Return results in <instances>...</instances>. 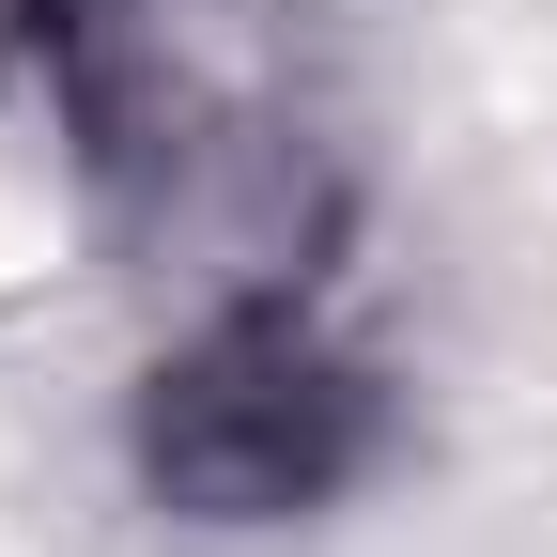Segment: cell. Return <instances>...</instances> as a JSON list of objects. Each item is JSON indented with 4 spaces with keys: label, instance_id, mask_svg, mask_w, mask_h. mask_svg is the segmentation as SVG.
<instances>
[{
    "label": "cell",
    "instance_id": "6da1fadb",
    "mask_svg": "<svg viewBox=\"0 0 557 557\" xmlns=\"http://www.w3.org/2000/svg\"><path fill=\"white\" fill-rule=\"evenodd\" d=\"M139 496L186 527H295L325 496H357L387 449V387L341 357L295 295H248L218 325H186L156 372H139Z\"/></svg>",
    "mask_w": 557,
    "mask_h": 557
}]
</instances>
